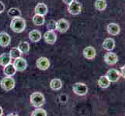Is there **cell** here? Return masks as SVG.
Instances as JSON below:
<instances>
[{"mask_svg": "<svg viewBox=\"0 0 125 116\" xmlns=\"http://www.w3.org/2000/svg\"><path fill=\"white\" fill-rule=\"evenodd\" d=\"M10 28L15 33H22L26 28V21L22 17L12 18L10 23Z\"/></svg>", "mask_w": 125, "mask_h": 116, "instance_id": "6da1fadb", "label": "cell"}, {"mask_svg": "<svg viewBox=\"0 0 125 116\" xmlns=\"http://www.w3.org/2000/svg\"><path fill=\"white\" fill-rule=\"evenodd\" d=\"M31 104L36 108H39L42 106L44 103V96L41 92H34L31 95Z\"/></svg>", "mask_w": 125, "mask_h": 116, "instance_id": "7a4b0ae2", "label": "cell"}, {"mask_svg": "<svg viewBox=\"0 0 125 116\" xmlns=\"http://www.w3.org/2000/svg\"><path fill=\"white\" fill-rule=\"evenodd\" d=\"M0 84L3 90L6 91H10L15 87V80L12 77H6L2 79Z\"/></svg>", "mask_w": 125, "mask_h": 116, "instance_id": "3957f363", "label": "cell"}, {"mask_svg": "<svg viewBox=\"0 0 125 116\" xmlns=\"http://www.w3.org/2000/svg\"><path fill=\"white\" fill-rule=\"evenodd\" d=\"M72 90L74 93L80 96L85 95L88 92V88L83 83H75L72 87Z\"/></svg>", "mask_w": 125, "mask_h": 116, "instance_id": "277c9868", "label": "cell"}, {"mask_svg": "<svg viewBox=\"0 0 125 116\" xmlns=\"http://www.w3.org/2000/svg\"><path fill=\"white\" fill-rule=\"evenodd\" d=\"M82 10L81 4L78 2L74 0L69 5H68V11L72 15H79Z\"/></svg>", "mask_w": 125, "mask_h": 116, "instance_id": "5b68a950", "label": "cell"}, {"mask_svg": "<svg viewBox=\"0 0 125 116\" xmlns=\"http://www.w3.org/2000/svg\"><path fill=\"white\" fill-rule=\"evenodd\" d=\"M69 29V23L64 19H60L56 22V29L59 33H66Z\"/></svg>", "mask_w": 125, "mask_h": 116, "instance_id": "8992f818", "label": "cell"}, {"mask_svg": "<svg viewBox=\"0 0 125 116\" xmlns=\"http://www.w3.org/2000/svg\"><path fill=\"white\" fill-rule=\"evenodd\" d=\"M13 66L15 67L16 71H23L24 70H26V68H27V63L24 58L19 57V58H16L15 60Z\"/></svg>", "mask_w": 125, "mask_h": 116, "instance_id": "52a82bcc", "label": "cell"}, {"mask_svg": "<svg viewBox=\"0 0 125 116\" xmlns=\"http://www.w3.org/2000/svg\"><path fill=\"white\" fill-rule=\"evenodd\" d=\"M106 77L108 78V80L110 82H117L120 78V72L117 70L112 68V69H110L107 71Z\"/></svg>", "mask_w": 125, "mask_h": 116, "instance_id": "ba28073f", "label": "cell"}, {"mask_svg": "<svg viewBox=\"0 0 125 116\" xmlns=\"http://www.w3.org/2000/svg\"><path fill=\"white\" fill-rule=\"evenodd\" d=\"M36 64H37V67L39 68L40 70L45 71L47 69H48V67H50V61H49V60L46 57H40L37 59Z\"/></svg>", "mask_w": 125, "mask_h": 116, "instance_id": "9c48e42d", "label": "cell"}, {"mask_svg": "<svg viewBox=\"0 0 125 116\" xmlns=\"http://www.w3.org/2000/svg\"><path fill=\"white\" fill-rule=\"evenodd\" d=\"M47 11H48V9H47V5L43 2H39L34 8V12L36 15L44 16L47 13Z\"/></svg>", "mask_w": 125, "mask_h": 116, "instance_id": "30bf717a", "label": "cell"}, {"mask_svg": "<svg viewBox=\"0 0 125 116\" xmlns=\"http://www.w3.org/2000/svg\"><path fill=\"white\" fill-rule=\"evenodd\" d=\"M104 61L107 64H109V65H114V64H115L117 62L118 57L115 53L108 52L104 56Z\"/></svg>", "mask_w": 125, "mask_h": 116, "instance_id": "8fae6325", "label": "cell"}, {"mask_svg": "<svg viewBox=\"0 0 125 116\" xmlns=\"http://www.w3.org/2000/svg\"><path fill=\"white\" fill-rule=\"evenodd\" d=\"M106 30L110 35L116 36V35H117V34H119V33L120 31V28L118 24L114 23H111L107 25Z\"/></svg>", "mask_w": 125, "mask_h": 116, "instance_id": "7c38bea8", "label": "cell"}, {"mask_svg": "<svg viewBox=\"0 0 125 116\" xmlns=\"http://www.w3.org/2000/svg\"><path fill=\"white\" fill-rule=\"evenodd\" d=\"M44 39L47 44H54L57 40V35L54 31H47L44 34Z\"/></svg>", "mask_w": 125, "mask_h": 116, "instance_id": "4fadbf2b", "label": "cell"}, {"mask_svg": "<svg viewBox=\"0 0 125 116\" xmlns=\"http://www.w3.org/2000/svg\"><path fill=\"white\" fill-rule=\"evenodd\" d=\"M11 42V37L10 34H8L6 32L0 33V46L6 47L10 45Z\"/></svg>", "mask_w": 125, "mask_h": 116, "instance_id": "5bb4252c", "label": "cell"}, {"mask_svg": "<svg viewBox=\"0 0 125 116\" xmlns=\"http://www.w3.org/2000/svg\"><path fill=\"white\" fill-rule=\"evenodd\" d=\"M83 56L88 60H93L96 57V50L93 46H87L83 50Z\"/></svg>", "mask_w": 125, "mask_h": 116, "instance_id": "9a60e30c", "label": "cell"}, {"mask_svg": "<svg viewBox=\"0 0 125 116\" xmlns=\"http://www.w3.org/2000/svg\"><path fill=\"white\" fill-rule=\"evenodd\" d=\"M103 47L104 50H108V51H111L112 50H114L115 47L114 40L110 37L105 39V40L103 41Z\"/></svg>", "mask_w": 125, "mask_h": 116, "instance_id": "2e32d148", "label": "cell"}, {"mask_svg": "<svg viewBox=\"0 0 125 116\" xmlns=\"http://www.w3.org/2000/svg\"><path fill=\"white\" fill-rule=\"evenodd\" d=\"M41 36H41V32L38 30H36V29L32 30L29 33V39L33 43H37L38 41H40L41 39Z\"/></svg>", "mask_w": 125, "mask_h": 116, "instance_id": "e0dca14e", "label": "cell"}, {"mask_svg": "<svg viewBox=\"0 0 125 116\" xmlns=\"http://www.w3.org/2000/svg\"><path fill=\"white\" fill-rule=\"evenodd\" d=\"M3 72L7 77H12V76H13L16 74V71L15 69L13 64L10 63V64H8V65H6L5 67H4Z\"/></svg>", "mask_w": 125, "mask_h": 116, "instance_id": "ac0fdd59", "label": "cell"}, {"mask_svg": "<svg viewBox=\"0 0 125 116\" xmlns=\"http://www.w3.org/2000/svg\"><path fill=\"white\" fill-rule=\"evenodd\" d=\"M12 58L10 57V56L9 54L4 53L1 56H0V65L6 67L8 64H10L11 62Z\"/></svg>", "mask_w": 125, "mask_h": 116, "instance_id": "d6986e66", "label": "cell"}, {"mask_svg": "<svg viewBox=\"0 0 125 116\" xmlns=\"http://www.w3.org/2000/svg\"><path fill=\"white\" fill-rule=\"evenodd\" d=\"M17 48L19 49V50L20 51L21 54H27L29 53V51H30V44L27 41H21Z\"/></svg>", "mask_w": 125, "mask_h": 116, "instance_id": "ffe728a7", "label": "cell"}, {"mask_svg": "<svg viewBox=\"0 0 125 116\" xmlns=\"http://www.w3.org/2000/svg\"><path fill=\"white\" fill-rule=\"evenodd\" d=\"M50 87L51 88L54 90V91H58L60 90L62 87V80L58 78H54L51 81L50 83Z\"/></svg>", "mask_w": 125, "mask_h": 116, "instance_id": "44dd1931", "label": "cell"}, {"mask_svg": "<svg viewBox=\"0 0 125 116\" xmlns=\"http://www.w3.org/2000/svg\"><path fill=\"white\" fill-rule=\"evenodd\" d=\"M98 84L101 88H106L110 84V81L106 76H101L100 78L98 80Z\"/></svg>", "mask_w": 125, "mask_h": 116, "instance_id": "7402d4cb", "label": "cell"}, {"mask_svg": "<svg viewBox=\"0 0 125 116\" xmlns=\"http://www.w3.org/2000/svg\"><path fill=\"white\" fill-rule=\"evenodd\" d=\"M32 21H33V23H34V25H36V26H42V25H44V23H45V19H44V16L35 14L33 16Z\"/></svg>", "mask_w": 125, "mask_h": 116, "instance_id": "603a6c76", "label": "cell"}, {"mask_svg": "<svg viewBox=\"0 0 125 116\" xmlns=\"http://www.w3.org/2000/svg\"><path fill=\"white\" fill-rule=\"evenodd\" d=\"M8 16L11 18H16V17H21V11L17 8H10L8 10Z\"/></svg>", "mask_w": 125, "mask_h": 116, "instance_id": "cb8c5ba5", "label": "cell"}, {"mask_svg": "<svg viewBox=\"0 0 125 116\" xmlns=\"http://www.w3.org/2000/svg\"><path fill=\"white\" fill-rule=\"evenodd\" d=\"M106 0H96L95 2V8L99 11H103L106 8Z\"/></svg>", "mask_w": 125, "mask_h": 116, "instance_id": "d4e9b609", "label": "cell"}, {"mask_svg": "<svg viewBox=\"0 0 125 116\" xmlns=\"http://www.w3.org/2000/svg\"><path fill=\"white\" fill-rule=\"evenodd\" d=\"M10 56L11 58H13V59H16V58H19L21 57V54L20 51L19 50V49L17 47H12V48L10 50Z\"/></svg>", "mask_w": 125, "mask_h": 116, "instance_id": "484cf974", "label": "cell"}, {"mask_svg": "<svg viewBox=\"0 0 125 116\" xmlns=\"http://www.w3.org/2000/svg\"><path fill=\"white\" fill-rule=\"evenodd\" d=\"M31 116H47V113L44 109L37 108L32 112Z\"/></svg>", "mask_w": 125, "mask_h": 116, "instance_id": "4316f807", "label": "cell"}, {"mask_svg": "<svg viewBox=\"0 0 125 116\" xmlns=\"http://www.w3.org/2000/svg\"><path fill=\"white\" fill-rule=\"evenodd\" d=\"M47 28L48 29V31H54L56 29V21L54 19H51L48 21V23L47 24Z\"/></svg>", "mask_w": 125, "mask_h": 116, "instance_id": "83f0119b", "label": "cell"}, {"mask_svg": "<svg viewBox=\"0 0 125 116\" xmlns=\"http://www.w3.org/2000/svg\"><path fill=\"white\" fill-rule=\"evenodd\" d=\"M4 10H5V5H4L2 2H0V14L2 13Z\"/></svg>", "mask_w": 125, "mask_h": 116, "instance_id": "f1b7e54d", "label": "cell"}, {"mask_svg": "<svg viewBox=\"0 0 125 116\" xmlns=\"http://www.w3.org/2000/svg\"><path fill=\"white\" fill-rule=\"evenodd\" d=\"M124 69H125V67L124 66H123L122 67H121V69H120V74L124 78L125 77V74H124Z\"/></svg>", "mask_w": 125, "mask_h": 116, "instance_id": "f546056e", "label": "cell"}, {"mask_svg": "<svg viewBox=\"0 0 125 116\" xmlns=\"http://www.w3.org/2000/svg\"><path fill=\"white\" fill-rule=\"evenodd\" d=\"M74 0H63V2H64V3H65V4H67V5H69L70 3H72Z\"/></svg>", "mask_w": 125, "mask_h": 116, "instance_id": "4dcf8cb0", "label": "cell"}, {"mask_svg": "<svg viewBox=\"0 0 125 116\" xmlns=\"http://www.w3.org/2000/svg\"><path fill=\"white\" fill-rule=\"evenodd\" d=\"M3 114V110L2 108V107H0V116H2Z\"/></svg>", "mask_w": 125, "mask_h": 116, "instance_id": "1f68e13d", "label": "cell"}, {"mask_svg": "<svg viewBox=\"0 0 125 116\" xmlns=\"http://www.w3.org/2000/svg\"><path fill=\"white\" fill-rule=\"evenodd\" d=\"M7 116H18V115H16V114H13V113H10V114H9Z\"/></svg>", "mask_w": 125, "mask_h": 116, "instance_id": "d6a6232c", "label": "cell"}]
</instances>
